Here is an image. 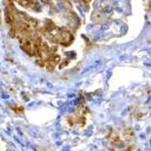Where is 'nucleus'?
Returning a JSON list of instances; mask_svg holds the SVG:
<instances>
[{
  "label": "nucleus",
  "instance_id": "1",
  "mask_svg": "<svg viewBox=\"0 0 151 151\" xmlns=\"http://www.w3.org/2000/svg\"><path fill=\"white\" fill-rule=\"evenodd\" d=\"M12 109L16 111V113H21L23 111V108H21V107H13Z\"/></svg>",
  "mask_w": 151,
  "mask_h": 151
}]
</instances>
